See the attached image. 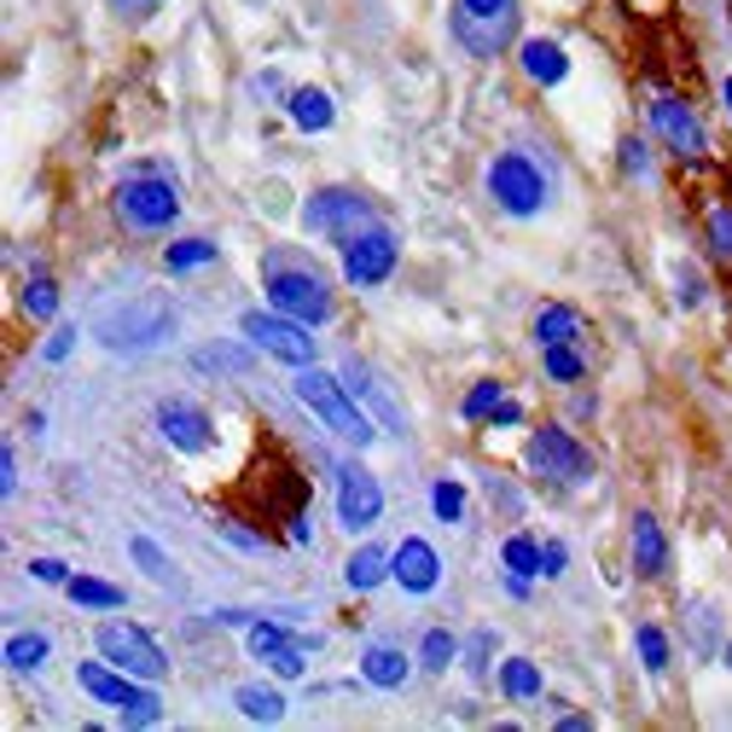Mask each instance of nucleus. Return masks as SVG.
Here are the masks:
<instances>
[{
	"mask_svg": "<svg viewBox=\"0 0 732 732\" xmlns=\"http://www.w3.org/2000/svg\"><path fill=\"white\" fill-rule=\"evenodd\" d=\"M192 361H198V367H227V372H244V367H250V355H239V349H221V343H215V349H198Z\"/></svg>",
	"mask_w": 732,
	"mask_h": 732,
	"instance_id": "36",
	"label": "nucleus"
},
{
	"mask_svg": "<svg viewBox=\"0 0 732 732\" xmlns=\"http://www.w3.org/2000/svg\"><path fill=\"white\" fill-rule=\"evenodd\" d=\"M41 663H47V640H41V634H12V640H7V669L36 674Z\"/></svg>",
	"mask_w": 732,
	"mask_h": 732,
	"instance_id": "26",
	"label": "nucleus"
},
{
	"mask_svg": "<svg viewBox=\"0 0 732 732\" xmlns=\"http://www.w3.org/2000/svg\"><path fill=\"white\" fill-rule=\"evenodd\" d=\"M622 169H634V174L645 169V151H640L634 140H628V146H622Z\"/></svg>",
	"mask_w": 732,
	"mask_h": 732,
	"instance_id": "44",
	"label": "nucleus"
},
{
	"mask_svg": "<svg viewBox=\"0 0 732 732\" xmlns=\"http://www.w3.org/2000/svg\"><path fill=\"white\" fill-rule=\"evenodd\" d=\"M239 332H244L250 349H262V355H273V361L314 367V338L302 332V320H291V314H257V309H250L239 320Z\"/></svg>",
	"mask_w": 732,
	"mask_h": 732,
	"instance_id": "4",
	"label": "nucleus"
},
{
	"mask_svg": "<svg viewBox=\"0 0 732 732\" xmlns=\"http://www.w3.org/2000/svg\"><path fill=\"white\" fill-rule=\"evenodd\" d=\"M575 325H582V320H575V309L552 302V309L535 314V338H541V343H570V338H575Z\"/></svg>",
	"mask_w": 732,
	"mask_h": 732,
	"instance_id": "25",
	"label": "nucleus"
},
{
	"mask_svg": "<svg viewBox=\"0 0 732 732\" xmlns=\"http://www.w3.org/2000/svg\"><path fill=\"white\" fill-rule=\"evenodd\" d=\"M547 378L552 384H575V378H582V355H575L570 343H547Z\"/></svg>",
	"mask_w": 732,
	"mask_h": 732,
	"instance_id": "28",
	"label": "nucleus"
},
{
	"mask_svg": "<svg viewBox=\"0 0 732 732\" xmlns=\"http://www.w3.org/2000/svg\"><path fill=\"white\" fill-rule=\"evenodd\" d=\"M244 645H250V658H280L285 645H297L291 640V628H280V622H250V634H244Z\"/></svg>",
	"mask_w": 732,
	"mask_h": 732,
	"instance_id": "24",
	"label": "nucleus"
},
{
	"mask_svg": "<svg viewBox=\"0 0 732 732\" xmlns=\"http://www.w3.org/2000/svg\"><path fill=\"white\" fill-rule=\"evenodd\" d=\"M523 460H529V471H541V477H559V483H582V477L593 471L588 448L575 442L570 431H559V424H541V431L529 437Z\"/></svg>",
	"mask_w": 732,
	"mask_h": 732,
	"instance_id": "6",
	"label": "nucleus"
},
{
	"mask_svg": "<svg viewBox=\"0 0 732 732\" xmlns=\"http://www.w3.org/2000/svg\"><path fill=\"white\" fill-rule=\"evenodd\" d=\"M233 703H239V715L262 721V726H273V721L285 715V698L273 692V686H239V692H233Z\"/></svg>",
	"mask_w": 732,
	"mask_h": 732,
	"instance_id": "22",
	"label": "nucleus"
},
{
	"mask_svg": "<svg viewBox=\"0 0 732 732\" xmlns=\"http://www.w3.org/2000/svg\"><path fill=\"white\" fill-rule=\"evenodd\" d=\"M500 686H507V698L529 703V698H541V669L529 658H507V663H500Z\"/></svg>",
	"mask_w": 732,
	"mask_h": 732,
	"instance_id": "23",
	"label": "nucleus"
},
{
	"mask_svg": "<svg viewBox=\"0 0 732 732\" xmlns=\"http://www.w3.org/2000/svg\"><path fill=\"white\" fill-rule=\"evenodd\" d=\"M431 507H437L442 523H460V512H465V489H460V483H437V489H431Z\"/></svg>",
	"mask_w": 732,
	"mask_h": 732,
	"instance_id": "35",
	"label": "nucleus"
},
{
	"mask_svg": "<svg viewBox=\"0 0 732 732\" xmlns=\"http://www.w3.org/2000/svg\"><path fill=\"white\" fill-rule=\"evenodd\" d=\"M268 297H273V309L302 320V325H320V320H332V297H325L320 285V273H285V268H273L268 273Z\"/></svg>",
	"mask_w": 732,
	"mask_h": 732,
	"instance_id": "8",
	"label": "nucleus"
},
{
	"mask_svg": "<svg viewBox=\"0 0 732 732\" xmlns=\"http://www.w3.org/2000/svg\"><path fill=\"white\" fill-rule=\"evenodd\" d=\"M651 129H658L663 140H674V151H686V158H703V129H698V117L680 106V99H669V93L651 99Z\"/></svg>",
	"mask_w": 732,
	"mask_h": 732,
	"instance_id": "13",
	"label": "nucleus"
},
{
	"mask_svg": "<svg viewBox=\"0 0 732 732\" xmlns=\"http://www.w3.org/2000/svg\"><path fill=\"white\" fill-rule=\"evenodd\" d=\"M64 593H70V604H88V611H122V588L99 582V575H70Z\"/></svg>",
	"mask_w": 732,
	"mask_h": 732,
	"instance_id": "21",
	"label": "nucleus"
},
{
	"mask_svg": "<svg viewBox=\"0 0 732 732\" xmlns=\"http://www.w3.org/2000/svg\"><path fill=\"white\" fill-rule=\"evenodd\" d=\"M634 640H640V663H645L651 674H663V669H669V634H663V628H651V622H645Z\"/></svg>",
	"mask_w": 732,
	"mask_h": 732,
	"instance_id": "30",
	"label": "nucleus"
},
{
	"mask_svg": "<svg viewBox=\"0 0 732 732\" xmlns=\"http://www.w3.org/2000/svg\"><path fill=\"white\" fill-rule=\"evenodd\" d=\"M93 645H99V658H106V663L129 669V674H140V680H158V674L169 669L163 645L151 640L146 628H134V622H99Z\"/></svg>",
	"mask_w": 732,
	"mask_h": 732,
	"instance_id": "5",
	"label": "nucleus"
},
{
	"mask_svg": "<svg viewBox=\"0 0 732 732\" xmlns=\"http://www.w3.org/2000/svg\"><path fill=\"white\" fill-rule=\"evenodd\" d=\"M70 349H76V332H59V338H47V349H41V355H47V361H64Z\"/></svg>",
	"mask_w": 732,
	"mask_h": 732,
	"instance_id": "42",
	"label": "nucleus"
},
{
	"mask_svg": "<svg viewBox=\"0 0 732 732\" xmlns=\"http://www.w3.org/2000/svg\"><path fill=\"white\" fill-rule=\"evenodd\" d=\"M500 559H507L512 575H535L541 559H547V547H535V535H512L507 547H500Z\"/></svg>",
	"mask_w": 732,
	"mask_h": 732,
	"instance_id": "27",
	"label": "nucleus"
},
{
	"mask_svg": "<svg viewBox=\"0 0 732 732\" xmlns=\"http://www.w3.org/2000/svg\"><path fill=\"white\" fill-rule=\"evenodd\" d=\"M53 309H59V285L53 280H30V285H23V314H30V320H47Z\"/></svg>",
	"mask_w": 732,
	"mask_h": 732,
	"instance_id": "33",
	"label": "nucleus"
},
{
	"mask_svg": "<svg viewBox=\"0 0 732 732\" xmlns=\"http://www.w3.org/2000/svg\"><path fill=\"white\" fill-rule=\"evenodd\" d=\"M129 552H134V564L151 575V582H174V570H169V559H163V547H158V541L134 535V547H129Z\"/></svg>",
	"mask_w": 732,
	"mask_h": 732,
	"instance_id": "31",
	"label": "nucleus"
},
{
	"mask_svg": "<svg viewBox=\"0 0 732 732\" xmlns=\"http://www.w3.org/2000/svg\"><path fill=\"white\" fill-rule=\"evenodd\" d=\"M489 192L500 198V210L535 215L547 204V174L529 158H518V151H507V158H494V169H489Z\"/></svg>",
	"mask_w": 732,
	"mask_h": 732,
	"instance_id": "7",
	"label": "nucleus"
},
{
	"mask_svg": "<svg viewBox=\"0 0 732 732\" xmlns=\"http://www.w3.org/2000/svg\"><path fill=\"white\" fill-rule=\"evenodd\" d=\"M453 36L465 53L494 59L518 36V0H453Z\"/></svg>",
	"mask_w": 732,
	"mask_h": 732,
	"instance_id": "2",
	"label": "nucleus"
},
{
	"mask_svg": "<svg viewBox=\"0 0 732 732\" xmlns=\"http://www.w3.org/2000/svg\"><path fill=\"white\" fill-rule=\"evenodd\" d=\"M158 431L181 453H204L210 448V419L198 413L192 401H163V408H158Z\"/></svg>",
	"mask_w": 732,
	"mask_h": 732,
	"instance_id": "14",
	"label": "nucleus"
},
{
	"mask_svg": "<svg viewBox=\"0 0 732 732\" xmlns=\"http://www.w3.org/2000/svg\"><path fill=\"white\" fill-rule=\"evenodd\" d=\"M210 257H215V244H210V239H181V244H169V257H163V262H169L174 273H187V268H204Z\"/></svg>",
	"mask_w": 732,
	"mask_h": 732,
	"instance_id": "29",
	"label": "nucleus"
},
{
	"mask_svg": "<svg viewBox=\"0 0 732 732\" xmlns=\"http://www.w3.org/2000/svg\"><path fill=\"white\" fill-rule=\"evenodd\" d=\"M710 239H715L721 257H732V210H715L710 215Z\"/></svg>",
	"mask_w": 732,
	"mask_h": 732,
	"instance_id": "37",
	"label": "nucleus"
},
{
	"mask_svg": "<svg viewBox=\"0 0 732 732\" xmlns=\"http://www.w3.org/2000/svg\"><path fill=\"white\" fill-rule=\"evenodd\" d=\"M372 221V204L355 192H320L314 204H302V227H314V233H343L349 239V227H361Z\"/></svg>",
	"mask_w": 732,
	"mask_h": 732,
	"instance_id": "12",
	"label": "nucleus"
},
{
	"mask_svg": "<svg viewBox=\"0 0 732 732\" xmlns=\"http://www.w3.org/2000/svg\"><path fill=\"white\" fill-rule=\"evenodd\" d=\"M721 93H726V111H732V82H726V88H721Z\"/></svg>",
	"mask_w": 732,
	"mask_h": 732,
	"instance_id": "45",
	"label": "nucleus"
},
{
	"mask_svg": "<svg viewBox=\"0 0 732 732\" xmlns=\"http://www.w3.org/2000/svg\"><path fill=\"white\" fill-rule=\"evenodd\" d=\"M634 570L645 575V582H658V575L669 570V541H663V523L651 512L634 518Z\"/></svg>",
	"mask_w": 732,
	"mask_h": 732,
	"instance_id": "16",
	"label": "nucleus"
},
{
	"mask_svg": "<svg viewBox=\"0 0 732 732\" xmlns=\"http://www.w3.org/2000/svg\"><path fill=\"white\" fill-rule=\"evenodd\" d=\"M117 210L129 227H140V233H163V227L181 215V198H174L169 181H129V187H117Z\"/></svg>",
	"mask_w": 732,
	"mask_h": 732,
	"instance_id": "9",
	"label": "nucleus"
},
{
	"mask_svg": "<svg viewBox=\"0 0 732 732\" xmlns=\"http://www.w3.org/2000/svg\"><path fill=\"white\" fill-rule=\"evenodd\" d=\"M726 663H732V651H726Z\"/></svg>",
	"mask_w": 732,
	"mask_h": 732,
	"instance_id": "46",
	"label": "nucleus"
},
{
	"mask_svg": "<svg viewBox=\"0 0 732 732\" xmlns=\"http://www.w3.org/2000/svg\"><path fill=\"white\" fill-rule=\"evenodd\" d=\"M361 680H367V686H378V692H395L401 680H408V658H401L395 645H372L361 658Z\"/></svg>",
	"mask_w": 732,
	"mask_h": 732,
	"instance_id": "19",
	"label": "nucleus"
},
{
	"mask_svg": "<svg viewBox=\"0 0 732 732\" xmlns=\"http://www.w3.org/2000/svg\"><path fill=\"white\" fill-rule=\"evenodd\" d=\"M453 658H460V640H453V634H442V628H431V634H424L419 663H424V669H448Z\"/></svg>",
	"mask_w": 732,
	"mask_h": 732,
	"instance_id": "32",
	"label": "nucleus"
},
{
	"mask_svg": "<svg viewBox=\"0 0 732 732\" xmlns=\"http://www.w3.org/2000/svg\"><path fill=\"white\" fill-rule=\"evenodd\" d=\"M268 669L280 674V680H297V674H302V651H297V645H285L280 658H268Z\"/></svg>",
	"mask_w": 732,
	"mask_h": 732,
	"instance_id": "38",
	"label": "nucleus"
},
{
	"mask_svg": "<svg viewBox=\"0 0 732 732\" xmlns=\"http://www.w3.org/2000/svg\"><path fill=\"white\" fill-rule=\"evenodd\" d=\"M395 582L408 588V593H431L437 582H442V559L431 552V541H401L395 547Z\"/></svg>",
	"mask_w": 732,
	"mask_h": 732,
	"instance_id": "15",
	"label": "nucleus"
},
{
	"mask_svg": "<svg viewBox=\"0 0 732 732\" xmlns=\"http://www.w3.org/2000/svg\"><path fill=\"white\" fill-rule=\"evenodd\" d=\"M523 70H529V82L559 88L564 76H570V59H564L559 41H523Z\"/></svg>",
	"mask_w": 732,
	"mask_h": 732,
	"instance_id": "17",
	"label": "nucleus"
},
{
	"mask_svg": "<svg viewBox=\"0 0 732 732\" xmlns=\"http://www.w3.org/2000/svg\"><path fill=\"white\" fill-rule=\"evenodd\" d=\"M285 106H291V122H297L302 134H320V129H332V99H325L320 88H297V93L285 99Z\"/></svg>",
	"mask_w": 732,
	"mask_h": 732,
	"instance_id": "20",
	"label": "nucleus"
},
{
	"mask_svg": "<svg viewBox=\"0 0 732 732\" xmlns=\"http://www.w3.org/2000/svg\"><path fill=\"white\" fill-rule=\"evenodd\" d=\"M570 564H564V547L559 541H547V559H541V575H564Z\"/></svg>",
	"mask_w": 732,
	"mask_h": 732,
	"instance_id": "43",
	"label": "nucleus"
},
{
	"mask_svg": "<svg viewBox=\"0 0 732 732\" xmlns=\"http://www.w3.org/2000/svg\"><path fill=\"white\" fill-rule=\"evenodd\" d=\"M489 424H500V431H507V424H523V408L518 401H500V408L489 413Z\"/></svg>",
	"mask_w": 732,
	"mask_h": 732,
	"instance_id": "41",
	"label": "nucleus"
},
{
	"mask_svg": "<svg viewBox=\"0 0 732 732\" xmlns=\"http://www.w3.org/2000/svg\"><path fill=\"white\" fill-rule=\"evenodd\" d=\"M297 401H302V408H309L332 437H343L349 448H367V442H372V424L361 419V408L349 401V390L338 384L332 372H320V367H297Z\"/></svg>",
	"mask_w": 732,
	"mask_h": 732,
	"instance_id": "1",
	"label": "nucleus"
},
{
	"mask_svg": "<svg viewBox=\"0 0 732 732\" xmlns=\"http://www.w3.org/2000/svg\"><path fill=\"white\" fill-rule=\"evenodd\" d=\"M0 494H7V500L18 494V453L12 448H0Z\"/></svg>",
	"mask_w": 732,
	"mask_h": 732,
	"instance_id": "39",
	"label": "nucleus"
},
{
	"mask_svg": "<svg viewBox=\"0 0 732 732\" xmlns=\"http://www.w3.org/2000/svg\"><path fill=\"white\" fill-rule=\"evenodd\" d=\"M390 268H395V233H384V227L367 221L355 239H343L349 285H378V280H390Z\"/></svg>",
	"mask_w": 732,
	"mask_h": 732,
	"instance_id": "11",
	"label": "nucleus"
},
{
	"mask_svg": "<svg viewBox=\"0 0 732 732\" xmlns=\"http://www.w3.org/2000/svg\"><path fill=\"white\" fill-rule=\"evenodd\" d=\"M30 575H36V582H70V570H64L59 559H36V564H30Z\"/></svg>",
	"mask_w": 732,
	"mask_h": 732,
	"instance_id": "40",
	"label": "nucleus"
},
{
	"mask_svg": "<svg viewBox=\"0 0 732 732\" xmlns=\"http://www.w3.org/2000/svg\"><path fill=\"white\" fill-rule=\"evenodd\" d=\"M384 575H395V552H384V547H361L355 559L343 564V582L355 588V593H367V588H378Z\"/></svg>",
	"mask_w": 732,
	"mask_h": 732,
	"instance_id": "18",
	"label": "nucleus"
},
{
	"mask_svg": "<svg viewBox=\"0 0 732 732\" xmlns=\"http://www.w3.org/2000/svg\"><path fill=\"white\" fill-rule=\"evenodd\" d=\"M378 518H384V489H378V477L367 465H343L338 471V523L367 535Z\"/></svg>",
	"mask_w": 732,
	"mask_h": 732,
	"instance_id": "10",
	"label": "nucleus"
},
{
	"mask_svg": "<svg viewBox=\"0 0 732 732\" xmlns=\"http://www.w3.org/2000/svg\"><path fill=\"white\" fill-rule=\"evenodd\" d=\"M76 680H82L88 698L111 703V710H117L122 721H134V726H151V721L163 715V703L140 686V674L117 669V663H82V669H76Z\"/></svg>",
	"mask_w": 732,
	"mask_h": 732,
	"instance_id": "3",
	"label": "nucleus"
},
{
	"mask_svg": "<svg viewBox=\"0 0 732 732\" xmlns=\"http://www.w3.org/2000/svg\"><path fill=\"white\" fill-rule=\"evenodd\" d=\"M500 401H507V390H500L494 378H483V384H477V390L465 395V419H489V413L500 408Z\"/></svg>",
	"mask_w": 732,
	"mask_h": 732,
	"instance_id": "34",
	"label": "nucleus"
}]
</instances>
